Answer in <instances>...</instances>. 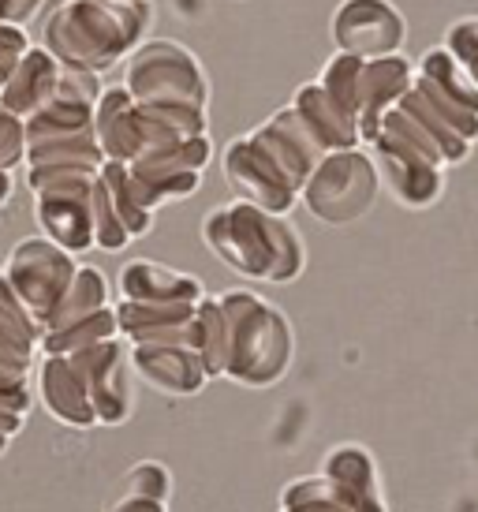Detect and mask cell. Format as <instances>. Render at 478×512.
Returning a JSON list of instances; mask_svg holds the SVG:
<instances>
[{"instance_id": "1", "label": "cell", "mask_w": 478, "mask_h": 512, "mask_svg": "<svg viewBox=\"0 0 478 512\" xmlns=\"http://www.w3.org/2000/svg\"><path fill=\"white\" fill-rule=\"evenodd\" d=\"M337 19L363 23V34H355L352 42L344 45V53H352V57H389L404 42V19L385 0H344Z\"/></svg>"}]
</instances>
